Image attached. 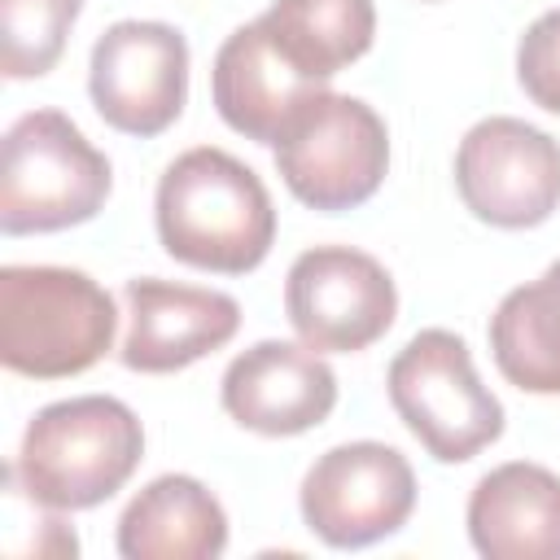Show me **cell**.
Instances as JSON below:
<instances>
[{
	"instance_id": "obj_9",
	"label": "cell",
	"mask_w": 560,
	"mask_h": 560,
	"mask_svg": "<svg viewBox=\"0 0 560 560\" xmlns=\"http://www.w3.org/2000/svg\"><path fill=\"white\" fill-rule=\"evenodd\" d=\"M455 188L490 228H538L560 206V144L525 118H481L459 140Z\"/></svg>"
},
{
	"instance_id": "obj_16",
	"label": "cell",
	"mask_w": 560,
	"mask_h": 560,
	"mask_svg": "<svg viewBox=\"0 0 560 560\" xmlns=\"http://www.w3.org/2000/svg\"><path fill=\"white\" fill-rule=\"evenodd\" d=\"M258 22L271 44L315 83L341 74L376 39L372 0H271Z\"/></svg>"
},
{
	"instance_id": "obj_6",
	"label": "cell",
	"mask_w": 560,
	"mask_h": 560,
	"mask_svg": "<svg viewBox=\"0 0 560 560\" xmlns=\"http://www.w3.org/2000/svg\"><path fill=\"white\" fill-rule=\"evenodd\" d=\"M276 171L302 206L319 214L354 210L389 171L385 118L368 101L324 88L280 131Z\"/></svg>"
},
{
	"instance_id": "obj_19",
	"label": "cell",
	"mask_w": 560,
	"mask_h": 560,
	"mask_svg": "<svg viewBox=\"0 0 560 560\" xmlns=\"http://www.w3.org/2000/svg\"><path fill=\"white\" fill-rule=\"evenodd\" d=\"M516 79L538 109L560 114V9H547L525 26L516 44Z\"/></svg>"
},
{
	"instance_id": "obj_11",
	"label": "cell",
	"mask_w": 560,
	"mask_h": 560,
	"mask_svg": "<svg viewBox=\"0 0 560 560\" xmlns=\"http://www.w3.org/2000/svg\"><path fill=\"white\" fill-rule=\"evenodd\" d=\"M122 298H127V337L118 346V359L144 376L179 372L228 346L241 328L236 298L219 289L136 276L127 280Z\"/></svg>"
},
{
	"instance_id": "obj_14",
	"label": "cell",
	"mask_w": 560,
	"mask_h": 560,
	"mask_svg": "<svg viewBox=\"0 0 560 560\" xmlns=\"http://www.w3.org/2000/svg\"><path fill=\"white\" fill-rule=\"evenodd\" d=\"M468 538L486 560H560V477L512 459L468 494Z\"/></svg>"
},
{
	"instance_id": "obj_4",
	"label": "cell",
	"mask_w": 560,
	"mask_h": 560,
	"mask_svg": "<svg viewBox=\"0 0 560 560\" xmlns=\"http://www.w3.org/2000/svg\"><path fill=\"white\" fill-rule=\"evenodd\" d=\"M114 184L109 158L61 114L31 109L4 131L0 232H61L96 219Z\"/></svg>"
},
{
	"instance_id": "obj_8",
	"label": "cell",
	"mask_w": 560,
	"mask_h": 560,
	"mask_svg": "<svg viewBox=\"0 0 560 560\" xmlns=\"http://www.w3.org/2000/svg\"><path fill=\"white\" fill-rule=\"evenodd\" d=\"M284 315L311 350L354 354L381 341L398 315L394 276L363 249L315 245L284 276Z\"/></svg>"
},
{
	"instance_id": "obj_17",
	"label": "cell",
	"mask_w": 560,
	"mask_h": 560,
	"mask_svg": "<svg viewBox=\"0 0 560 560\" xmlns=\"http://www.w3.org/2000/svg\"><path fill=\"white\" fill-rule=\"evenodd\" d=\"M490 354L525 394H560V262L512 289L490 315Z\"/></svg>"
},
{
	"instance_id": "obj_7",
	"label": "cell",
	"mask_w": 560,
	"mask_h": 560,
	"mask_svg": "<svg viewBox=\"0 0 560 560\" xmlns=\"http://www.w3.org/2000/svg\"><path fill=\"white\" fill-rule=\"evenodd\" d=\"M298 503L319 542L359 551L407 525L416 508V472L407 455L385 442H341L306 468Z\"/></svg>"
},
{
	"instance_id": "obj_18",
	"label": "cell",
	"mask_w": 560,
	"mask_h": 560,
	"mask_svg": "<svg viewBox=\"0 0 560 560\" xmlns=\"http://www.w3.org/2000/svg\"><path fill=\"white\" fill-rule=\"evenodd\" d=\"M83 0H0V70L9 79L48 74L70 39Z\"/></svg>"
},
{
	"instance_id": "obj_10",
	"label": "cell",
	"mask_w": 560,
	"mask_h": 560,
	"mask_svg": "<svg viewBox=\"0 0 560 560\" xmlns=\"http://www.w3.org/2000/svg\"><path fill=\"white\" fill-rule=\"evenodd\" d=\"M88 92L122 136H162L188 101V39L166 22H114L92 44Z\"/></svg>"
},
{
	"instance_id": "obj_1",
	"label": "cell",
	"mask_w": 560,
	"mask_h": 560,
	"mask_svg": "<svg viewBox=\"0 0 560 560\" xmlns=\"http://www.w3.org/2000/svg\"><path fill=\"white\" fill-rule=\"evenodd\" d=\"M158 241L175 262L219 276L254 271L276 241V206L267 184L228 149L197 144L179 153L153 197Z\"/></svg>"
},
{
	"instance_id": "obj_15",
	"label": "cell",
	"mask_w": 560,
	"mask_h": 560,
	"mask_svg": "<svg viewBox=\"0 0 560 560\" xmlns=\"http://www.w3.org/2000/svg\"><path fill=\"white\" fill-rule=\"evenodd\" d=\"M228 547L223 503L184 472L153 477L118 516L122 560H214Z\"/></svg>"
},
{
	"instance_id": "obj_2",
	"label": "cell",
	"mask_w": 560,
	"mask_h": 560,
	"mask_svg": "<svg viewBox=\"0 0 560 560\" xmlns=\"http://www.w3.org/2000/svg\"><path fill=\"white\" fill-rule=\"evenodd\" d=\"M144 455V429L122 398L79 394L31 416L18 459V490L48 512H83L114 499Z\"/></svg>"
},
{
	"instance_id": "obj_5",
	"label": "cell",
	"mask_w": 560,
	"mask_h": 560,
	"mask_svg": "<svg viewBox=\"0 0 560 560\" xmlns=\"http://www.w3.org/2000/svg\"><path fill=\"white\" fill-rule=\"evenodd\" d=\"M385 389L407 433L438 464H464L503 433V402L481 385L464 337L451 328L416 332L394 354Z\"/></svg>"
},
{
	"instance_id": "obj_13",
	"label": "cell",
	"mask_w": 560,
	"mask_h": 560,
	"mask_svg": "<svg viewBox=\"0 0 560 560\" xmlns=\"http://www.w3.org/2000/svg\"><path fill=\"white\" fill-rule=\"evenodd\" d=\"M324 92V83L306 79L262 31V22H245L236 26L219 52H214V70H210V96L219 118L241 131L245 140L271 144L280 140V131L289 127V118L315 96Z\"/></svg>"
},
{
	"instance_id": "obj_20",
	"label": "cell",
	"mask_w": 560,
	"mask_h": 560,
	"mask_svg": "<svg viewBox=\"0 0 560 560\" xmlns=\"http://www.w3.org/2000/svg\"><path fill=\"white\" fill-rule=\"evenodd\" d=\"M424 4H433V0H424Z\"/></svg>"
},
{
	"instance_id": "obj_3",
	"label": "cell",
	"mask_w": 560,
	"mask_h": 560,
	"mask_svg": "<svg viewBox=\"0 0 560 560\" xmlns=\"http://www.w3.org/2000/svg\"><path fill=\"white\" fill-rule=\"evenodd\" d=\"M118 306L88 271L13 262L0 271V363L18 376H79L114 350Z\"/></svg>"
},
{
	"instance_id": "obj_12",
	"label": "cell",
	"mask_w": 560,
	"mask_h": 560,
	"mask_svg": "<svg viewBox=\"0 0 560 560\" xmlns=\"http://www.w3.org/2000/svg\"><path fill=\"white\" fill-rule=\"evenodd\" d=\"M223 411L262 438H293L324 424L337 407V372L306 341H258L241 350L219 385Z\"/></svg>"
}]
</instances>
